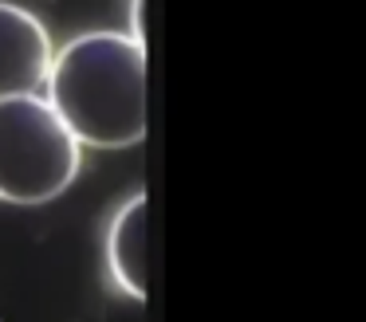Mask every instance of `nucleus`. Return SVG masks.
I'll use <instances>...</instances> for the list:
<instances>
[{"label":"nucleus","mask_w":366,"mask_h":322,"mask_svg":"<svg viewBox=\"0 0 366 322\" xmlns=\"http://www.w3.org/2000/svg\"><path fill=\"white\" fill-rule=\"evenodd\" d=\"M48 106L79 146L130 149L150 134L146 44L127 31H87L48 63Z\"/></svg>","instance_id":"nucleus-1"},{"label":"nucleus","mask_w":366,"mask_h":322,"mask_svg":"<svg viewBox=\"0 0 366 322\" xmlns=\"http://www.w3.org/2000/svg\"><path fill=\"white\" fill-rule=\"evenodd\" d=\"M83 146L67 134L48 99H0V201L48 204L79 173Z\"/></svg>","instance_id":"nucleus-2"},{"label":"nucleus","mask_w":366,"mask_h":322,"mask_svg":"<svg viewBox=\"0 0 366 322\" xmlns=\"http://www.w3.org/2000/svg\"><path fill=\"white\" fill-rule=\"evenodd\" d=\"M51 63L48 28L28 8L0 0V99L36 94Z\"/></svg>","instance_id":"nucleus-3"},{"label":"nucleus","mask_w":366,"mask_h":322,"mask_svg":"<svg viewBox=\"0 0 366 322\" xmlns=\"http://www.w3.org/2000/svg\"><path fill=\"white\" fill-rule=\"evenodd\" d=\"M146 228H150V201L146 193H134L107 228V267L114 283L130 298L146 303L150 295V275H146Z\"/></svg>","instance_id":"nucleus-4"}]
</instances>
